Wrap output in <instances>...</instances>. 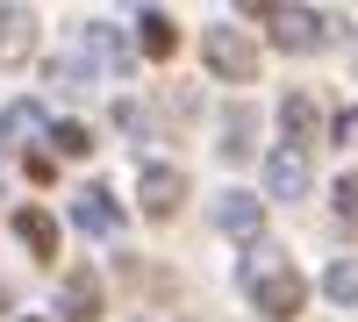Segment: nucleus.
<instances>
[{
	"instance_id": "nucleus-8",
	"label": "nucleus",
	"mask_w": 358,
	"mask_h": 322,
	"mask_svg": "<svg viewBox=\"0 0 358 322\" xmlns=\"http://www.w3.org/2000/svg\"><path fill=\"white\" fill-rule=\"evenodd\" d=\"M57 322H101V279L94 272H65V286H57Z\"/></svg>"
},
{
	"instance_id": "nucleus-13",
	"label": "nucleus",
	"mask_w": 358,
	"mask_h": 322,
	"mask_svg": "<svg viewBox=\"0 0 358 322\" xmlns=\"http://www.w3.org/2000/svg\"><path fill=\"white\" fill-rule=\"evenodd\" d=\"M280 122H287V143H301V151H308V136L322 129V108H315L308 94H287V101H280Z\"/></svg>"
},
{
	"instance_id": "nucleus-4",
	"label": "nucleus",
	"mask_w": 358,
	"mask_h": 322,
	"mask_svg": "<svg viewBox=\"0 0 358 322\" xmlns=\"http://www.w3.org/2000/svg\"><path fill=\"white\" fill-rule=\"evenodd\" d=\"M308 151L301 143H273V151H265V193L273 200H308Z\"/></svg>"
},
{
	"instance_id": "nucleus-12",
	"label": "nucleus",
	"mask_w": 358,
	"mask_h": 322,
	"mask_svg": "<svg viewBox=\"0 0 358 322\" xmlns=\"http://www.w3.org/2000/svg\"><path fill=\"white\" fill-rule=\"evenodd\" d=\"M0 136H8V143H36V136H50V115L36 101H15L8 115H0Z\"/></svg>"
},
{
	"instance_id": "nucleus-11",
	"label": "nucleus",
	"mask_w": 358,
	"mask_h": 322,
	"mask_svg": "<svg viewBox=\"0 0 358 322\" xmlns=\"http://www.w3.org/2000/svg\"><path fill=\"white\" fill-rule=\"evenodd\" d=\"M79 50H86V57H101L108 72H129V43L115 36L108 22H86V36H79Z\"/></svg>"
},
{
	"instance_id": "nucleus-9",
	"label": "nucleus",
	"mask_w": 358,
	"mask_h": 322,
	"mask_svg": "<svg viewBox=\"0 0 358 322\" xmlns=\"http://www.w3.org/2000/svg\"><path fill=\"white\" fill-rule=\"evenodd\" d=\"M22 57H36V15L0 8V65H22Z\"/></svg>"
},
{
	"instance_id": "nucleus-7",
	"label": "nucleus",
	"mask_w": 358,
	"mask_h": 322,
	"mask_svg": "<svg viewBox=\"0 0 358 322\" xmlns=\"http://www.w3.org/2000/svg\"><path fill=\"white\" fill-rule=\"evenodd\" d=\"M72 229H79V237H115V229H122V208L108 200V186L72 193Z\"/></svg>"
},
{
	"instance_id": "nucleus-17",
	"label": "nucleus",
	"mask_w": 358,
	"mask_h": 322,
	"mask_svg": "<svg viewBox=\"0 0 358 322\" xmlns=\"http://www.w3.org/2000/svg\"><path fill=\"white\" fill-rule=\"evenodd\" d=\"M50 143H57V158H86L94 151V129L86 122H50Z\"/></svg>"
},
{
	"instance_id": "nucleus-2",
	"label": "nucleus",
	"mask_w": 358,
	"mask_h": 322,
	"mask_svg": "<svg viewBox=\"0 0 358 322\" xmlns=\"http://www.w3.org/2000/svg\"><path fill=\"white\" fill-rule=\"evenodd\" d=\"M251 15L273 29L280 50H322L330 29H337V15H322V8H251Z\"/></svg>"
},
{
	"instance_id": "nucleus-18",
	"label": "nucleus",
	"mask_w": 358,
	"mask_h": 322,
	"mask_svg": "<svg viewBox=\"0 0 358 322\" xmlns=\"http://www.w3.org/2000/svg\"><path fill=\"white\" fill-rule=\"evenodd\" d=\"M330 200H337V222H358V172H344L330 186Z\"/></svg>"
},
{
	"instance_id": "nucleus-6",
	"label": "nucleus",
	"mask_w": 358,
	"mask_h": 322,
	"mask_svg": "<svg viewBox=\"0 0 358 322\" xmlns=\"http://www.w3.org/2000/svg\"><path fill=\"white\" fill-rule=\"evenodd\" d=\"M136 193H143L151 215H172L179 200H187V172H179V165H143L136 172Z\"/></svg>"
},
{
	"instance_id": "nucleus-3",
	"label": "nucleus",
	"mask_w": 358,
	"mask_h": 322,
	"mask_svg": "<svg viewBox=\"0 0 358 322\" xmlns=\"http://www.w3.org/2000/svg\"><path fill=\"white\" fill-rule=\"evenodd\" d=\"M201 57H208V72L229 79V86H251V79H258V43L244 36V29H229V22L201 36Z\"/></svg>"
},
{
	"instance_id": "nucleus-10",
	"label": "nucleus",
	"mask_w": 358,
	"mask_h": 322,
	"mask_svg": "<svg viewBox=\"0 0 358 322\" xmlns=\"http://www.w3.org/2000/svg\"><path fill=\"white\" fill-rule=\"evenodd\" d=\"M136 50L151 57V65H165V57L179 50V29H172L165 8H143V15H136Z\"/></svg>"
},
{
	"instance_id": "nucleus-14",
	"label": "nucleus",
	"mask_w": 358,
	"mask_h": 322,
	"mask_svg": "<svg viewBox=\"0 0 358 322\" xmlns=\"http://www.w3.org/2000/svg\"><path fill=\"white\" fill-rule=\"evenodd\" d=\"M15 237L36 251V258H57V222H50L43 208H15Z\"/></svg>"
},
{
	"instance_id": "nucleus-5",
	"label": "nucleus",
	"mask_w": 358,
	"mask_h": 322,
	"mask_svg": "<svg viewBox=\"0 0 358 322\" xmlns=\"http://www.w3.org/2000/svg\"><path fill=\"white\" fill-rule=\"evenodd\" d=\"M208 222H215L222 237H244V244H251L258 229H265V200H258V193H215Z\"/></svg>"
},
{
	"instance_id": "nucleus-1",
	"label": "nucleus",
	"mask_w": 358,
	"mask_h": 322,
	"mask_svg": "<svg viewBox=\"0 0 358 322\" xmlns=\"http://www.w3.org/2000/svg\"><path fill=\"white\" fill-rule=\"evenodd\" d=\"M244 294H251V308L265 315V322H287V315H301V301H308V279L287 265V258L273 251V244H258L251 258H244Z\"/></svg>"
},
{
	"instance_id": "nucleus-15",
	"label": "nucleus",
	"mask_w": 358,
	"mask_h": 322,
	"mask_svg": "<svg viewBox=\"0 0 358 322\" xmlns=\"http://www.w3.org/2000/svg\"><path fill=\"white\" fill-rule=\"evenodd\" d=\"M251 136H258V115H251V108H229V115H222V158L244 165V158H251Z\"/></svg>"
},
{
	"instance_id": "nucleus-16",
	"label": "nucleus",
	"mask_w": 358,
	"mask_h": 322,
	"mask_svg": "<svg viewBox=\"0 0 358 322\" xmlns=\"http://www.w3.org/2000/svg\"><path fill=\"white\" fill-rule=\"evenodd\" d=\"M322 294H330V301H344V308L358 301V258H337V265L322 272Z\"/></svg>"
}]
</instances>
